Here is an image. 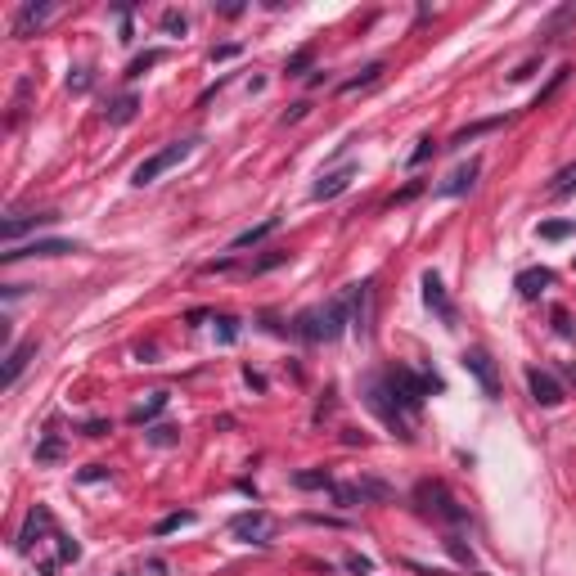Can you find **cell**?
<instances>
[{
	"instance_id": "obj_21",
	"label": "cell",
	"mask_w": 576,
	"mask_h": 576,
	"mask_svg": "<svg viewBox=\"0 0 576 576\" xmlns=\"http://www.w3.org/2000/svg\"><path fill=\"white\" fill-rule=\"evenodd\" d=\"M567 234H576V221H545L540 225V239H567Z\"/></svg>"
},
{
	"instance_id": "obj_27",
	"label": "cell",
	"mask_w": 576,
	"mask_h": 576,
	"mask_svg": "<svg viewBox=\"0 0 576 576\" xmlns=\"http://www.w3.org/2000/svg\"><path fill=\"white\" fill-rule=\"evenodd\" d=\"M185 522H194V513H171V518H162V522H158V536H167V531L185 527Z\"/></svg>"
},
{
	"instance_id": "obj_17",
	"label": "cell",
	"mask_w": 576,
	"mask_h": 576,
	"mask_svg": "<svg viewBox=\"0 0 576 576\" xmlns=\"http://www.w3.org/2000/svg\"><path fill=\"white\" fill-rule=\"evenodd\" d=\"M279 230V216H266L261 225H252V230H243V234H234V243L230 248H252V243H261V239H270V234Z\"/></svg>"
},
{
	"instance_id": "obj_18",
	"label": "cell",
	"mask_w": 576,
	"mask_h": 576,
	"mask_svg": "<svg viewBox=\"0 0 576 576\" xmlns=\"http://www.w3.org/2000/svg\"><path fill=\"white\" fill-rule=\"evenodd\" d=\"M135 108H140V99H135V95H122V99H113V104L104 108V117H108L113 126H126V122L135 117Z\"/></svg>"
},
{
	"instance_id": "obj_19",
	"label": "cell",
	"mask_w": 576,
	"mask_h": 576,
	"mask_svg": "<svg viewBox=\"0 0 576 576\" xmlns=\"http://www.w3.org/2000/svg\"><path fill=\"white\" fill-rule=\"evenodd\" d=\"M572 189H576V162L554 176V185H549V198H563V194H572Z\"/></svg>"
},
{
	"instance_id": "obj_10",
	"label": "cell",
	"mask_w": 576,
	"mask_h": 576,
	"mask_svg": "<svg viewBox=\"0 0 576 576\" xmlns=\"http://www.w3.org/2000/svg\"><path fill=\"white\" fill-rule=\"evenodd\" d=\"M477 171H482V162H477V158H468L464 167H455V171H450V180H446V185H437V194H441V198H459V194H468V189L477 185Z\"/></svg>"
},
{
	"instance_id": "obj_14",
	"label": "cell",
	"mask_w": 576,
	"mask_h": 576,
	"mask_svg": "<svg viewBox=\"0 0 576 576\" xmlns=\"http://www.w3.org/2000/svg\"><path fill=\"white\" fill-rule=\"evenodd\" d=\"M36 356V342H18V347H9V356H5V387H14L18 378H23V369H27V360Z\"/></svg>"
},
{
	"instance_id": "obj_20",
	"label": "cell",
	"mask_w": 576,
	"mask_h": 576,
	"mask_svg": "<svg viewBox=\"0 0 576 576\" xmlns=\"http://www.w3.org/2000/svg\"><path fill=\"white\" fill-rule=\"evenodd\" d=\"M162 410H167V392H153V396H149V405H140V410H135L131 419H135V423H149L153 414H162Z\"/></svg>"
},
{
	"instance_id": "obj_1",
	"label": "cell",
	"mask_w": 576,
	"mask_h": 576,
	"mask_svg": "<svg viewBox=\"0 0 576 576\" xmlns=\"http://www.w3.org/2000/svg\"><path fill=\"white\" fill-rule=\"evenodd\" d=\"M351 324V311H347V297H333L324 306H311V311L297 315V338L306 342H333L342 338V329Z\"/></svg>"
},
{
	"instance_id": "obj_28",
	"label": "cell",
	"mask_w": 576,
	"mask_h": 576,
	"mask_svg": "<svg viewBox=\"0 0 576 576\" xmlns=\"http://www.w3.org/2000/svg\"><path fill=\"white\" fill-rule=\"evenodd\" d=\"M428 158H432V140H419V149L410 153V167H423Z\"/></svg>"
},
{
	"instance_id": "obj_3",
	"label": "cell",
	"mask_w": 576,
	"mask_h": 576,
	"mask_svg": "<svg viewBox=\"0 0 576 576\" xmlns=\"http://www.w3.org/2000/svg\"><path fill=\"white\" fill-rule=\"evenodd\" d=\"M230 536H234V540H243V545H257V549H266L270 540H275V518H270L266 509L234 513V518H230Z\"/></svg>"
},
{
	"instance_id": "obj_24",
	"label": "cell",
	"mask_w": 576,
	"mask_h": 576,
	"mask_svg": "<svg viewBox=\"0 0 576 576\" xmlns=\"http://www.w3.org/2000/svg\"><path fill=\"white\" fill-rule=\"evenodd\" d=\"M293 482L302 486V491H315V486H333V482H329V473H324V468H315V473H297Z\"/></svg>"
},
{
	"instance_id": "obj_15",
	"label": "cell",
	"mask_w": 576,
	"mask_h": 576,
	"mask_svg": "<svg viewBox=\"0 0 576 576\" xmlns=\"http://www.w3.org/2000/svg\"><path fill=\"white\" fill-rule=\"evenodd\" d=\"M54 18V5H23L14 18V36H27L32 27H45Z\"/></svg>"
},
{
	"instance_id": "obj_4",
	"label": "cell",
	"mask_w": 576,
	"mask_h": 576,
	"mask_svg": "<svg viewBox=\"0 0 576 576\" xmlns=\"http://www.w3.org/2000/svg\"><path fill=\"white\" fill-rule=\"evenodd\" d=\"M189 153H194V140H176V144H167V149H158V153H149V158H144L140 162V167H135V185H153V180H158L162 176V171H171V167H176V162H185L189 158Z\"/></svg>"
},
{
	"instance_id": "obj_16",
	"label": "cell",
	"mask_w": 576,
	"mask_h": 576,
	"mask_svg": "<svg viewBox=\"0 0 576 576\" xmlns=\"http://www.w3.org/2000/svg\"><path fill=\"white\" fill-rule=\"evenodd\" d=\"M351 176H356V167H342V171H329V176H320V185H315V189H311V198H320V203H324V198H338V194H342V189H347V185H351Z\"/></svg>"
},
{
	"instance_id": "obj_32",
	"label": "cell",
	"mask_w": 576,
	"mask_h": 576,
	"mask_svg": "<svg viewBox=\"0 0 576 576\" xmlns=\"http://www.w3.org/2000/svg\"><path fill=\"white\" fill-rule=\"evenodd\" d=\"M216 324H221V338L234 342V320H216Z\"/></svg>"
},
{
	"instance_id": "obj_30",
	"label": "cell",
	"mask_w": 576,
	"mask_h": 576,
	"mask_svg": "<svg viewBox=\"0 0 576 576\" xmlns=\"http://www.w3.org/2000/svg\"><path fill=\"white\" fill-rule=\"evenodd\" d=\"M414 194H419V185H405V189H401V194H396V198H392V207H396V203H410V198H414Z\"/></svg>"
},
{
	"instance_id": "obj_12",
	"label": "cell",
	"mask_w": 576,
	"mask_h": 576,
	"mask_svg": "<svg viewBox=\"0 0 576 576\" xmlns=\"http://www.w3.org/2000/svg\"><path fill=\"white\" fill-rule=\"evenodd\" d=\"M54 221V212H23V216H9L5 225H0V239L9 243V248H14V239L23 230H36V225H50Z\"/></svg>"
},
{
	"instance_id": "obj_9",
	"label": "cell",
	"mask_w": 576,
	"mask_h": 576,
	"mask_svg": "<svg viewBox=\"0 0 576 576\" xmlns=\"http://www.w3.org/2000/svg\"><path fill=\"white\" fill-rule=\"evenodd\" d=\"M423 302H428L446 324H455V302L446 297V284H441L437 270H423Z\"/></svg>"
},
{
	"instance_id": "obj_5",
	"label": "cell",
	"mask_w": 576,
	"mask_h": 576,
	"mask_svg": "<svg viewBox=\"0 0 576 576\" xmlns=\"http://www.w3.org/2000/svg\"><path fill=\"white\" fill-rule=\"evenodd\" d=\"M342 297H347V311H351V329H356L360 338H369V333H374V279L351 284Z\"/></svg>"
},
{
	"instance_id": "obj_26",
	"label": "cell",
	"mask_w": 576,
	"mask_h": 576,
	"mask_svg": "<svg viewBox=\"0 0 576 576\" xmlns=\"http://www.w3.org/2000/svg\"><path fill=\"white\" fill-rule=\"evenodd\" d=\"M162 59V50H149L140 54V59H131V68H126V77H144V68H153V63Z\"/></svg>"
},
{
	"instance_id": "obj_11",
	"label": "cell",
	"mask_w": 576,
	"mask_h": 576,
	"mask_svg": "<svg viewBox=\"0 0 576 576\" xmlns=\"http://www.w3.org/2000/svg\"><path fill=\"white\" fill-rule=\"evenodd\" d=\"M419 495H423V500H437V504H432V509H437L446 522H464V509H459V504H455V495H450L441 482H423V486H419Z\"/></svg>"
},
{
	"instance_id": "obj_8",
	"label": "cell",
	"mask_w": 576,
	"mask_h": 576,
	"mask_svg": "<svg viewBox=\"0 0 576 576\" xmlns=\"http://www.w3.org/2000/svg\"><path fill=\"white\" fill-rule=\"evenodd\" d=\"M63 252H77V243H68V239H32V243H23V248L0 252V257L23 261V257H63Z\"/></svg>"
},
{
	"instance_id": "obj_13",
	"label": "cell",
	"mask_w": 576,
	"mask_h": 576,
	"mask_svg": "<svg viewBox=\"0 0 576 576\" xmlns=\"http://www.w3.org/2000/svg\"><path fill=\"white\" fill-rule=\"evenodd\" d=\"M554 284V270L549 266H527V270H518V279H513V288H518L522 297H536L540 288H549Z\"/></svg>"
},
{
	"instance_id": "obj_22",
	"label": "cell",
	"mask_w": 576,
	"mask_h": 576,
	"mask_svg": "<svg viewBox=\"0 0 576 576\" xmlns=\"http://www.w3.org/2000/svg\"><path fill=\"white\" fill-rule=\"evenodd\" d=\"M378 72H383V63H369L360 77H351V81H342V90H360V86H374L378 81Z\"/></svg>"
},
{
	"instance_id": "obj_2",
	"label": "cell",
	"mask_w": 576,
	"mask_h": 576,
	"mask_svg": "<svg viewBox=\"0 0 576 576\" xmlns=\"http://www.w3.org/2000/svg\"><path fill=\"white\" fill-rule=\"evenodd\" d=\"M383 383H387V396L396 401V410H410V414L419 410L423 396H428L432 387H441L437 378H419L414 369H392V374H387Z\"/></svg>"
},
{
	"instance_id": "obj_31",
	"label": "cell",
	"mask_w": 576,
	"mask_h": 576,
	"mask_svg": "<svg viewBox=\"0 0 576 576\" xmlns=\"http://www.w3.org/2000/svg\"><path fill=\"white\" fill-rule=\"evenodd\" d=\"M153 441H158V446H171V428H153Z\"/></svg>"
},
{
	"instance_id": "obj_25",
	"label": "cell",
	"mask_w": 576,
	"mask_h": 576,
	"mask_svg": "<svg viewBox=\"0 0 576 576\" xmlns=\"http://www.w3.org/2000/svg\"><path fill=\"white\" fill-rule=\"evenodd\" d=\"M311 59H315V50H311V45H306V50H297L293 59H288V77H302V72L311 68Z\"/></svg>"
},
{
	"instance_id": "obj_7",
	"label": "cell",
	"mask_w": 576,
	"mask_h": 576,
	"mask_svg": "<svg viewBox=\"0 0 576 576\" xmlns=\"http://www.w3.org/2000/svg\"><path fill=\"white\" fill-rule=\"evenodd\" d=\"M464 369L477 378V383H482V392H486V396L500 392V374H495V360L486 356L482 347H468V351H464Z\"/></svg>"
},
{
	"instance_id": "obj_29",
	"label": "cell",
	"mask_w": 576,
	"mask_h": 576,
	"mask_svg": "<svg viewBox=\"0 0 576 576\" xmlns=\"http://www.w3.org/2000/svg\"><path fill=\"white\" fill-rule=\"evenodd\" d=\"M54 455H59V441H54V437H45V446L36 450V459H54Z\"/></svg>"
},
{
	"instance_id": "obj_6",
	"label": "cell",
	"mask_w": 576,
	"mask_h": 576,
	"mask_svg": "<svg viewBox=\"0 0 576 576\" xmlns=\"http://www.w3.org/2000/svg\"><path fill=\"white\" fill-rule=\"evenodd\" d=\"M527 392H531V401L545 405V410L563 405V387H558V378H554V374H545V369H536V365L527 369Z\"/></svg>"
},
{
	"instance_id": "obj_23",
	"label": "cell",
	"mask_w": 576,
	"mask_h": 576,
	"mask_svg": "<svg viewBox=\"0 0 576 576\" xmlns=\"http://www.w3.org/2000/svg\"><path fill=\"white\" fill-rule=\"evenodd\" d=\"M185 14H180V9H167V14H162V32L167 36H185Z\"/></svg>"
}]
</instances>
